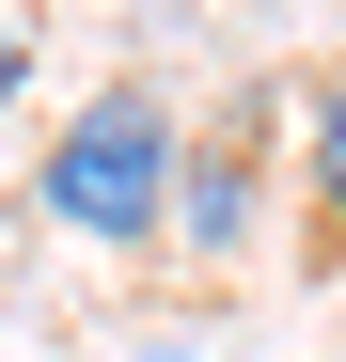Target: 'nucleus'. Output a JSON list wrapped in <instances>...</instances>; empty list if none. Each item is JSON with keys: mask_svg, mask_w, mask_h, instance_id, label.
Wrapping results in <instances>:
<instances>
[{"mask_svg": "<svg viewBox=\"0 0 346 362\" xmlns=\"http://www.w3.org/2000/svg\"><path fill=\"white\" fill-rule=\"evenodd\" d=\"M173 95L157 79H95L64 127H47V158H32V221L47 236H79V252H157L173 236Z\"/></svg>", "mask_w": 346, "mask_h": 362, "instance_id": "obj_1", "label": "nucleus"}, {"mask_svg": "<svg viewBox=\"0 0 346 362\" xmlns=\"http://www.w3.org/2000/svg\"><path fill=\"white\" fill-rule=\"evenodd\" d=\"M252 221H268V95H237L220 127L173 142V252H189V268H237Z\"/></svg>", "mask_w": 346, "mask_h": 362, "instance_id": "obj_2", "label": "nucleus"}, {"mask_svg": "<svg viewBox=\"0 0 346 362\" xmlns=\"http://www.w3.org/2000/svg\"><path fill=\"white\" fill-rule=\"evenodd\" d=\"M299 205H315V252L346 268V64H330L315 110H299Z\"/></svg>", "mask_w": 346, "mask_h": 362, "instance_id": "obj_3", "label": "nucleus"}, {"mask_svg": "<svg viewBox=\"0 0 346 362\" xmlns=\"http://www.w3.org/2000/svg\"><path fill=\"white\" fill-rule=\"evenodd\" d=\"M32 95V16H0V110Z\"/></svg>", "mask_w": 346, "mask_h": 362, "instance_id": "obj_4", "label": "nucleus"}]
</instances>
